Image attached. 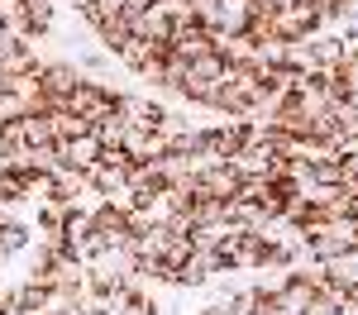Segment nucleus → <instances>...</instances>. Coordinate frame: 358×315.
<instances>
[{"label": "nucleus", "instance_id": "1", "mask_svg": "<svg viewBox=\"0 0 358 315\" xmlns=\"http://www.w3.org/2000/svg\"><path fill=\"white\" fill-rule=\"evenodd\" d=\"M115 101H120V91H115L110 82H96V77H82L77 82V91L62 101L72 115H82V119H91V129H96V119H106V115L115 110Z\"/></svg>", "mask_w": 358, "mask_h": 315}, {"label": "nucleus", "instance_id": "2", "mask_svg": "<svg viewBox=\"0 0 358 315\" xmlns=\"http://www.w3.org/2000/svg\"><path fill=\"white\" fill-rule=\"evenodd\" d=\"M82 82V72H77V62H67V57H43V67H38V86H43V96H48V110L62 105L72 91Z\"/></svg>", "mask_w": 358, "mask_h": 315}, {"label": "nucleus", "instance_id": "3", "mask_svg": "<svg viewBox=\"0 0 358 315\" xmlns=\"http://www.w3.org/2000/svg\"><path fill=\"white\" fill-rule=\"evenodd\" d=\"M196 196L234 200L239 196V168H234V163H201V168H196Z\"/></svg>", "mask_w": 358, "mask_h": 315}, {"label": "nucleus", "instance_id": "4", "mask_svg": "<svg viewBox=\"0 0 358 315\" xmlns=\"http://www.w3.org/2000/svg\"><path fill=\"white\" fill-rule=\"evenodd\" d=\"M310 301H315V286L306 282L296 268H287L282 282H277V315H306Z\"/></svg>", "mask_w": 358, "mask_h": 315}, {"label": "nucleus", "instance_id": "5", "mask_svg": "<svg viewBox=\"0 0 358 315\" xmlns=\"http://www.w3.org/2000/svg\"><path fill=\"white\" fill-rule=\"evenodd\" d=\"M349 249H354V234H349V220H344V225L320 229L315 239H306V258H315V263H330V258H344Z\"/></svg>", "mask_w": 358, "mask_h": 315}, {"label": "nucleus", "instance_id": "6", "mask_svg": "<svg viewBox=\"0 0 358 315\" xmlns=\"http://www.w3.org/2000/svg\"><path fill=\"white\" fill-rule=\"evenodd\" d=\"M29 249H34V225L20 215H0V263L29 254Z\"/></svg>", "mask_w": 358, "mask_h": 315}, {"label": "nucleus", "instance_id": "7", "mask_svg": "<svg viewBox=\"0 0 358 315\" xmlns=\"http://www.w3.org/2000/svg\"><path fill=\"white\" fill-rule=\"evenodd\" d=\"M306 43H310V62H315V72H334L339 62H344V34H306Z\"/></svg>", "mask_w": 358, "mask_h": 315}, {"label": "nucleus", "instance_id": "8", "mask_svg": "<svg viewBox=\"0 0 358 315\" xmlns=\"http://www.w3.org/2000/svg\"><path fill=\"white\" fill-rule=\"evenodd\" d=\"M57 148H62V168H77V172H91L101 163V153H106V143L96 139V129L82 134V139H72V143H57Z\"/></svg>", "mask_w": 358, "mask_h": 315}, {"label": "nucleus", "instance_id": "9", "mask_svg": "<svg viewBox=\"0 0 358 315\" xmlns=\"http://www.w3.org/2000/svg\"><path fill=\"white\" fill-rule=\"evenodd\" d=\"M172 53L187 57V62H196V57H206V53H215V48H210V29H201L196 20L177 24V34H172Z\"/></svg>", "mask_w": 358, "mask_h": 315}, {"label": "nucleus", "instance_id": "10", "mask_svg": "<svg viewBox=\"0 0 358 315\" xmlns=\"http://www.w3.org/2000/svg\"><path fill=\"white\" fill-rule=\"evenodd\" d=\"M120 148L134 158V163H158L167 153L163 134H153V129H124V139H120Z\"/></svg>", "mask_w": 358, "mask_h": 315}, {"label": "nucleus", "instance_id": "11", "mask_svg": "<svg viewBox=\"0 0 358 315\" xmlns=\"http://www.w3.org/2000/svg\"><path fill=\"white\" fill-rule=\"evenodd\" d=\"M129 29H134V38H148V43H172L177 20H172V15H163V10L153 5V10H143L138 20H129Z\"/></svg>", "mask_w": 358, "mask_h": 315}, {"label": "nucleus", "instance_id": "12", "mask_svg": "<svg viewBox=\"0 0 358 315\" xmlns=\"http://www.w3.org/2000/svg\"><path fill=\"white\" fill-rule=\"evenodd\" d=\"M172 53V43H148V38H129L124 48H120V67H129V72H138V67H148L153 57H167Z\"/></svg>", "mask_w": 358, "mask_h": 315}, {"label": "nucleus", "instance_id": "13", "mask_svg": "<svg viewBox=\"0 0 358 315\" xmlns=\"http://www.w3.org/2000/svg\"><path fill=\"white\" fill-rule=\"evenodd\" d=\"M163 172H158V163H134V172H129V191H134L138 205H148V200L163 191Z\"/></svg>", "mask_w": 358, "mask_h": 315}, {"label": "nucleus", "instance_id": "14", "mask_svg": "<svg viewBox=\"0 0 358 315\" xmlns=\"http://www.w3.org/2000/svg\"><path fill=\"white\" fill-rule=\"evenodd\" d=\"M53 134L57 143H72V139H82V134H91V119H82V115H72L67 105H53Z\"/></svg>", "mask_w": 358, "mask_h": 315}, {"label": "nucleus", "instance_id": "15", "mask_svg": "<svg viewBox=\"0 0 358 315\" xmlns=\"http://www.w3.org/2000/svg\"><path fill=\"white\" fill-rule=\"evenodd\" d=\"M86 182H91V191H96V196H115V191H124V186H129V177H124L120 168H110V163H96V168L86 172Z\"/></svg>", "mask_w": 358, "mask_h": 315}, {"label": "nucleus", "instance_id": "16", "mask_svg": "<svg viewBox=\"0 0 358 315\" xmlns=\"http://www.w3.org/2000/svg\"><path fill=\"white\" fill-rule=\"evenodd\" d=\"M24 20L38 38H48L57 24V0H24Z\"/></svg>", "mask_w": 358, "mask_h": 315}, {"label": "nucleus", "instance_id": "17", "mask_svg": "<svg viewBox=\"0 0 358 315\" xmlns=\"http://www.w3.org/2000/svg\"><path fill=\"white\" fill-rule=\"evenodd\" d=\"M134 38V29H129V20L120 15V20H110L106 29H96V43H101V53H110V57H120V48Z\"/></svg>", "mask_w": 358, "mask_h": 315}, {"label": "nucleus", "instance_id": "18", "mask_svg": "<svg viewBox=\"0 0 358 315\" xmlns=\"http://www.w3.org/2000/svg\"><path fill=\"white\" fill-rule=\"evenodd\" d=\"M24 143H29V148L57 143V134H53V115H48V110H43V115H24Z\"/></svg>", "mask_w": 358, "mask_h": 315}, {"label": "nucleus", "instance_id": "19", "mask_svg": "<svg viewBox=\"0 0 358 315\" xmlns=\"http://www.w3.org/2000/svg\"><path fill=\"white\" fill-rule=\"evenodd\" d=\"M334 139H339V148L358 143V105H349V101L334 105Z\"/></svg>", "mask_w": 358, "mask_h": 315}, {"label": "nucleus", "instance_id": "20", "mask_svg": "<svg viewBox=\"0 0 358 315\" xmlns=\"http://www.w3.org/2000/svg\"><path fill=\"white\" fill-rule=\"evenodd\" d=\"M192 225H196V229H215V225H224V200L196 196V200H192Z\"/></svg>", "mask_w": 358, "mask_h": 315}, {"label": "nucleus", "instance_id": "21", "mask_svg": "<svg viewBox=\"0 0 358 315\" xmlns=\"http://www.w3.org/2000/svg\"><path fill=\"white\" fill-rule=\"evenodd\" d=\"M192 249H196L192 239H182V234H167V244H163V254H158V258H163L167 268H187V263H192Z\"/></svg>", "mask_w": 358, "mask_h": 315}, {"label": "nucleus", "instance_id": "22", "mask_svg": "<svg viewBox=\"0 0 358 315\" xmlns=\"http://www.w3.org/2000/svg\"><path fill=\"white\" fill-rule=\"evenodd\" d=\"M110 67H115V57L101 53V48L77 57V72H82V77H96V82H106V77H110Z\"/></svg>", "mask_w": 358, "mask_h": 315}, {"label": "nucleus", "instance_id": "23", "mask_svg": "<svg viewBox=\"0 0 358 315\" xmlns=\"http://www.w3.org/2000/svg\"><path fill=\"white\" fill-rule=\"evenodd\" d=\"M310 186H344V168H339V153L310 168Z\"/></svg>", "mask_w": 358, "mask_h": 315}, {"label": "nucleus", "instance_id": "24", "mask_svg": "<svg viewBox=\"0 0 358 315\" xmlns=\"http://www.w3.org/2000/svg\"><path fill=\"white\" fill-rule=\"evenodd\" d=\"M192 77H201V82H220L224 77V57L220 53H206L192 62Z\"/></svg>", "mask_w": 358, "mask_h": 315}, {"label": "nucleus", "instance_id": "25", "mask_svg": "<svg viewBox=\"0 0 358 315\" xmlns=\"http://www.w3.org/2000/svg\"><path fill=\"white\" fill-rule=\"evenodd\" d=\"M143 10H153V0H124V20H138Z\"/></svg>", "mask_w": 358, "mask_h": 315}, {"label": "nucleus", "instance_id": "26", "mask_svg": "<svg viewBox=\"0 0 358 315\" xmlns=\"http://www.w3.org/2000/svg\"><path fill=\"white\" fill-rule=\"evenodd\" d=\"M192 315H229V311H224V296H220V301H206V306L192 311Z\"/></svg>", "mask_w": 358, "mask_h": 315}, {"label": "nucleus", "instance_id": "27", "mask_svg": "<svg viewBox=\"0 0 358 315\" xmlns=\"http://www.w3.org/2000/svg\"><path fill=\"white\" fill-rule=\"evenodd\" d=\"M20 5H24V0H0V24H5L10 15H20Z\"/></svg>", "mask_w": 358, "mask_h": 315}, {"label": "nucleus", "instance_id": "28", "mask_svg": "<svg viewBox=\"0 0 358 315\" xmlns=\"http://www.w3.org/2000/svg\"><path fill=\"white\" fill-rule=\"evenodd\" d=\"M15 43H20V38H15V34H10V29H5V24H0V57H5V53H10V48H15Z\"/></svg>", "mask_w": 358, "mask_h": 315}, {"label": "nucleus", "instance_id": "29", "mask_svg": "<svg viewBox=\"0 0 358 315\" xmlns=\"http://www.w3.org/2000/svg\"><path fill=\"white\" fill-rule=\"evenodd\" d=\"M306 315H334V311L325 306V301H320V296H315V301H310V311H306Z\"/></svg>", "mask_w": 358, "mask_h": 315}, {"label": "nucleus", "instance_id": "30", "mask_svg": "<svg viewBox=\"0 0 358 315\" xmlns=\"http://www.w3.org/2000/svg\"><path fill=\"white\" fill-rule=\"evenodd\" d=\"M349 234H354V244H358V215H354V220H349Z\"/></svg>", "mask_w": 358, "mask_h": 315}, {"label": "nucleus", "instance_id": "31", "mask_svg": "<svg viewBox=\"0 0 358 315\" xmlns=\"http://www.w3.org/2000/svg\"><path fill=\"white\" fill-rule=\"evenodd\" d=\"M273 5H277V10H287V5H301V0H273Z\"/></svg>", "mask_w": 358, "mask_h": 315}, {"label": "nucleus", "instance_id": "32", "mask_svg": "<svg viewBox=\"0 0 358 315\" xmlns=\"http://www.w3.org/2000/svg\"><path fill=\"white\" fill-rule=\"evenodd\" d=\"M53 315H82V311H53Z\"/></svg>", "mask_w": 358, "mask_h": 315}, {"label": "nucleus", "instance_id": "33", "mask_svg": "<svg viewBox=\"0 0 358 315\" xmlns=\"http://www.w3.org/2000/svg\"><path fill=\"white\" fill-rule=\"evenodd\" d=\"M334 315H354V311H349V306H344V311H334Z\"/></svg>", "mask_w": 358, "mask_h": 315}]
</instances>
